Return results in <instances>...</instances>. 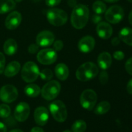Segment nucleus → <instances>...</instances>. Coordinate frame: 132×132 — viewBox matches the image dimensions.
<instances>
[{"label":"nucleus","instance_id":"aec40b11","mask_svg":"<svg viewBox=\"0 0 132 132\" xmlns=\"http://www.w3.org/2000/svg\"><path fill=\"white\" fill-rule=\"evenodd\" d=\"M4 52L8 55H12L18 50V44L13 39H9L5 42L3 45Z\"/></svg>","mask_w":132,"mask_h":132},{"label":"nucleus","instance_id":"a19ab883","mask_svg":"<svg viewBox=\"0 0 132 132\" xmlns=\"http://www.w3.org/2000/svg\"><path fill=\"white\" fill-rule=\"evenodd\" d=\"M68 4L70 6H72V7H74L75 6H76V0H68Z\"/></svg>","mask_w":132,"mask_h":132},{"label":"nucleus","instance_id":"e433bc0d","mask_svg":"<svg viewBox=\"0 0 132 132\" xmlns=\"http://www.w3.org/2000/svg\"><path fill=\"white\" fill-rule=\"evenodd\" d=\"M126 89H127V92L130 94L132 95V79L129 81L127 85V87H126Z\"/></svg>","mask_w":132,"mask_h":132},{"label":"nucleus","instance_id":"a878e982","mask_svg":"<svg viewBox=\"0 0 132 132\" xmlns=\"http://www.w3.org/2000/svg\"><path fill=\"white\" fill-rule=\"evenodd\" d=\"M92 9L96 14H103L106 10L105 3L101 1H96L92 5Z\"/></svg>","mask_w":132,"mask_h":132},{"label":"nucleus","instance_id":"a211bd4d","mask_svg":"<svg viewBox=\"0 0 132 132\" xmlns=\"http://www.w3.org/2000/svg\"><path fill=\"white\" fill-rule=\"evenodd\" d=\"M20 68V63L18 61H14L8 64V65L4 70V74L7 77H12L19 73Z\"/></svg>","mask_w":132,"mask_h":132},{"label":"nucleus","instance_id":"6e6552de","mask_svg":"<svg viewBox=\"0 0 132 132\" xmlns=\"http://www.w3.org/2000/svg\"><path fill=\"white\" fill-rule=\"evenodd\" d=\"M124 18V10L121 6L119 5H113L110 6L106 11L105 18L109 23L117 24L122 21Z\"/></svg>","mask_w":132,"mask_h":132},{"label":"nucleus","instance_id":"9d476101","mask_svg":"<svg viewBox=\"0 0 132 132\" xmlns=\"http://www.w3.org/2000/svg\"><path fill=\"white\" fill-rule=\"evenodd\" d=\"M57 53L54 49L45 48L40 50L37 55V61L41 64L48 65L53 64L57 60Z\"/></svg>","mask_w":132,"mask_h":132},{"label":"nucleus","instance_id":"ddd939ff","mask_svg":"<svg viewBox=\"0 0 132 132\" xmlns=\"http://www.w3.org/2000/svg\"><path fill=\"white\" fill-rule=\"evenodd\" d=\"M34 120L39 126H45L49 118V112L45 107H37L34 111Z\"/></svg>","mask_w":132,"mask_h":132},{"label":"nucleus","instance_id":"09e8293b","mask_svg":"<svg viewBox=\"0 0 132 132\" xmlns=\"http://www.w3.org/2000/svg\"><path fill=\"white\" fill-rule=\"evenodd\" d=\"M34 1H39V0H34Z\"/></svg>","mask_w":132,"mask_h":132},{"label":"nucleus","instance_id":"f8f14e48","mask_svg":"<svg viewBox=\"0 0 132 132\" xmlns=\"http://www.w3.org/2000/svg\"><path fill=\"white\" fill-rule=\"evenodd\" d=\"M55 40L54 34L48 30L39 32L36 37V43L39 46L46 47L52 45Z\"/></svg>","mask_w":132,"mask_h":132},{"label":"nucleus","instance_id":"cd10ccee","mask_svg":"<svg viewBox=\"0 0 132 132\" xmlns=\"http://www.w3.org/2000/svg\"><path fill=\"white\" fill-rule=\"evenodd\" d=\"M39 76L42 79L45 80V81H50L52 78L53 73L51 70L46 68L39 72Z\"/></svg>","mask_w":132,"mask_h":132},{"label":"nucleus","instance_id":"b1692460","mask_svg":"<svg viewBox=\"0 0 132 132\" xmlns=\"http://www.w3.org/2000/svg\"><path fill=\"white\" fill-rule=\"evenodd\" d=\"M110 109V104L108 101H102L99 103L95 107V114L103 115L106 113Z\"/></svg>","mask_w":132,"mask_h":132},{"label":"nucleus","instance_id":"7ed1b4c3","mask_svg":"<svg viewBox=\"0 0 132 132\" xmlns=\"http://www.w3.org/2000/svg\"><path fill=\"white\" fill-rule=\"evenodd\" d=\"M46 17L49 23L55 27L63 26L68 19L66 12L59 9H51L48 10Z\"/></svg>","mask_w":132,"mask_h":132},{"label":"nucleus","instance_id":"2eb2a0df","mask_svg":"<svg viewBox=\"0 0 132 132\" xmlns=\"http://www.w3.org/2000/svg\"><path fill=\"white\" fill-rule=\"evenodd\" d=\"M22 17L19 12L14 11L9 14L5 19V26L9 30H14L18 28L21 22Z\"/></svg>","mask_w":132,"mask_h":132},{"label":"nucleus","instance_id":"79ce46f5","mask_svg":"<svg viewBox=\"0 0 132 132\" xmlns=\"http://www.w3.org/2000/svg\"><path fill=\"white\" fill-rule=\"evenodd\" d=\"M128 21H129V23H130V24L132 25V10L130 12L128 15Z\"/></svg>","mask_w":132,"mask_h":132},{"label":"nucleus","instance_id":"dca6fc26","mask_svg":"<svg viewBox=\"0 0 132 132\" xmlns=\"http://www.w3.org/2000/svg\"><path fill=\"white\" fill-rule=\"evenodd\" d=\"M96 32L101 38L107 39L112 36L113 34V28L109 23L102 21L97 24Z\"/></svg>","mask_w":132,"mask_h":132},{"label":"nucleus","instance_id":"de8ad7c7","mask_svg":"<svg viewBox=\"0 0 132 132\" xmlns=\"http://www.w3.org/2000/svg\"><path fill=\"white\" fill-rule=\"evenodd\" d=\"M128 1H130V3H132V0H128Z\"/></svg>","mask_w":132,"mask_h":132},{"label":"nucleus","instance_id":"1a4fd4ad","mask_svg":"<svg viewBox=\"0 0 132 132\" xmlns=\"http://www.w3.org/2000/svg\"><path fill=\"white\" fill-rule=\"evenodd\" d=\"M18 97V90L13 85H5L0 89V99L4 103H12L16 100Z\"/></svg>","mask_w":132,"mask_h":132},{"label":"nucleus","instance_id":"4be33fe9","mask_svg":"<svg viewBox=\"0 0 132 132\" xmlns=\"http://www.w3.org/2000/svg\"><path fill=\"white\" fill-rule=\"evenodd\" d=\"M14 0H0V14H3L11 11L15 8Z\"/></svg>","mask_w":132,"mask_h":132},{"label":"nucleus","instance_id":"72a5a7b5","mask_svg":"<svg viewBox=\"0 0 132 132\" xmlns=\"http://www.w3.org/2000/svg\"><path fill=\"white\" fill-rule=\"evenodd\" d=\"M113 56L116 60L121 61L125 58V54L123 52L119 50V51H116L113 53Z\"/></svg>","mask_w":132,"mask_h":132},{"label":"nucleus","instance_id":"58836bf2","mask_svg":"<svg viewBox=\"0 0 132 132\" xmlns=\"http://www.w3.org/2000/svg\"><path fill=\"white\" fill-rule=\"evenodd\" d=\"M7 131V128L3 122H0V132H6Z\"/></svg>","mask_w":132,"mask_h":132},{"label":"nucleus","instance_id":"c03bdc74","mask_svg":"<svg viewBox=\"0 0 132 132\" xmlns=\"http://www.w3.org/2000/svg\"><path fill=\"white\" fill-rule=\"evenodd\" d=\"M10 132H23V131L21 130H11Z\"/></svg>","mask_w":132,"mask_h":132},{"label":"nucleus","instance_id":"ea45409f","mask_svg":"<svg viewBox=\"0 0 132 132\" xmlns=\"http://www.w3.org/2000/svg\"><path fill=\"white\" fill-rule=\"evenodd\" d=\"M30 132H44L43 130L40 127H34Z\"/></svg>","mask_w":132,"mask_h":132},{"label":"nucleus","instance_id":"f3484780","mask_svg":"<svg viewBox=\"0 0 132 132\" xmlns=\"http://www.w3.org/2000/svg\"><path fill=\"white\" fill-rule=\"evenodd\" d=\"M112 63V58L108 52H104L99 54L97 58L98 66L103 70H106L110 67Z\"/></svg>","mask_w":132,"mask_h":132},{"label":"nucleus","instance_id":"0eeeda50","mask_svg":"<svg viewBox=\"0 0 132 132\" xmlns=\"http://www.w3.org/2000/svg\"><path fill=\"white\" fill-rule=\"evenodd\" d=\"M97 101V95L94 90L87 89L82 92L80 97V103L82 108L87 110H92Z\"/></svg>","mask_w":132,"mask_h":132},{"label":"nucleus","instance_id":"c756f323","mask_svg":"<svg viewBox=\"0 0 132 132\" xmlns=\"http://www.w3.org/2000/svg\"><path fill=\"white\" fill-rule=\"evenodd\" d=\"M53 47L54 50L55 52H59L63 49V43L61 40H57L53 44Z\"/></svg>","mask_w":132,"mask_h":132},{"label":"nucleus","instance_id":"c85d7f7f","mask_svg":"<svg viewBox=\"0 0 132 132\" xmlns=\"http://www.w3.org/2000/svg\"><path fill=\"white\" fill-rule=\"evenodd\" d=\"M99 81L103 85H106L108 81V73L105 70H103L99 76Z\"/></svg>","mask_w":132,"mask_h":132},{"label":"nucleus","instance_id":"20e7f679","mask_svg":"<svg viewBox=\"0 0 132 132\" xmlns=\"http://www.w3.org/2000/svg\"><path fill=\"white\" fill-rule=\"evenodd\" d=\"M39 70L35 63L27 62L22 68L21 77L26 82H32L39 76Z\"/></svg>","mask_w":132,"mask_h":132},{"label":"nucleus","instance_id":"4468645a","mask_svg":"<svg viewBox=\"0 0 132 132\" xmlns=\"http://www.w3.org/2000/svg\"><path fill=\"white\" fill-rule=\"evenodd\" d=\"M95 41L93 37L90 36H84L79 41V50L83 53L90 52L95 47Z\"/></svg>","mask_w":132,"mask_h":132},{"label":"nucleus","instance_id":"423d86ee","mask_svg":"<svg viewBox=\"0 0 132 132\" xmlns=\"http://www.w3.org/2000/svg\"><path fill=\"white\" fill-rule=\"evenodd\" d=\"M61 91V85L57 81H50L45 84L41 90L43 98L47 101L55 99Z\"/></svg>","mask_w":132,"mask_h":132},{"label":"nucleus","instance_id":"5701e85b","mask_svg":"<svg viewBox=\"0 0 132 132\" xmlns=\"http://www.w3.org/2000/svg\"><path fill=\"white\" fill-rule=\"evenodd\" d=\"M41 90L38 85H35V84H30L26 86L24 91L27 96L30 97H36L40 94Z\"/></svg>","mask_w":132,"mask_h":132},{"label":"nucleus","instance_id":"a18cd8bd","mask_svg":"<svg viewBox=\"0 0 132 132\" xmlns=\"http://www.w3.org/2000/svg\"><path fill=\"white\" fill-rule=\"evenodd\" d=\"M15 1H16L17 2H21V1H23V0H15Z\"/></svg>","mask_w":132,"mask_h":132},{"label":"nucleus","instance_id":"bb28decb","mask_svg":"<svg viewBox=\"0 0 132 132\" xmlns=\"http://www.w3.org/2000/svg\"><path fill=\"white\" fill-rule=\"evenodd\" d=\"M10 112L11 110L7 104H3L0 105V117L7 118L10 115Z\"/></svg>","mask_w":132,"mask_h":132},{"label":"nucleus","instance_id":"37998d69","mask_svg":"<svg viewBox=\"0 0 132 132\" xmlns=\"http://www.w3.org/2000/svg\"><path fill=\"white\" fill-rule=\"evenodd\" d=\"M104 1L107 3H116V2H117L119 0H104Z\"/></svg>","mask_w":132,"mask_h":132},{"label":"nucleus","instance_id":"2f4dec72","mask_svg":"<svg viewBox=\"0 0 132 132\" xmlns=\"http://www.w3.org/2000/svg\"><path fill=\"white\" fill-rule=\"evenodd\" d=\"M125 68L126 70L129 74L132 76V57L128 59L127 61L125 63Z\"/></svg>","mask_w":132,"mask_h":132},{"label":"nucleus","instance_id":"473e14b6","mask_svg":"<svg viewBox=\"0 0 132 132\" xmlns=\"http://www.w3.org/2000/svg\"><path fill=\"white\" fill-rule=\"evenodd\" d=\"M39 46L37 45V43L36 44H31L29 46H28V52L30 53V54H36L38 52L39 50Z\"/></svg>","mask_w":132,"mask_h":132},{"label":"nucleus","instance_id":"6ab92c4d","mask_svg":"<svg viewBox=\"0 0 132 132\" xmlns=\"http://www.w3.org/2000/svg\"><path fill=\"white\" fill-rule=\"evenodd\" d=\"M55 73L56 77L61 81H65L69 76V69L64 63L57 64L55 68Z\"/></svg>","mask_w":132,"mask_h":132},{"label":"nucleus","instance_id":"f257e3e1","mask_svg":"<svg viewBox=\"0 0 132 132\" xmlns=\"http://www.w3.org/2000/svg\"><path fill=\"white\" fill-rule=\"evenodd\" d=\"M89 9L87 6L82 4L73 7L71 15V23L76 29H81L87 24L89 18Z\"/></svg>","mask_w":132,"mask_h":132},{"label":"nucleus","instance_id":"f704fd0d","mask_svg":"<svg viewBox=\"0 0 132 132\" xmlns=\"http://www.w3.org/2000/svg\"><path fill=\"white\" fill-rule=\"evenodd\" d=\"M61 0H46L45 2L47 6H55L59 5Z\"/></svg>","mask_w":132,"mask_h":132},{"label":"nucleus","instance_id":"393cba45","mask_svg":"<svg viewBox=\"0 0 132 132\" xmlns=\"http://www.w3.org/2000/svg\"><path fill=\"white\" fill-rule=\"evenodd\" d=\"M86 128V123L83 120H77L72 125V130L73 132H85Z\"/></svg>","mask_w":132,"mask_h":132},{"label":"nucleus","instance_id":"4c0bfd02","mask_svg":"<svg viewBox=\"0 0 132 132\" xmlns=\"http://www.w3.org/2000/svg\"><path fill=\"white\" fill-rule=\"evenodd\" d=\"M121 42V39H119V37H114L113 39L112 40V44L113 46H117Z\"/></svg>","mask_w":132,"mask_h":132},{"label":"nucleus","instance_id":"9b49d317","mask_svg":"<svg viewBox=\"0 0 132 132\" xmlns=\"http://www.w3.org/2000/svg\"><path fill=\"white\" fill-rule=\"evenodd\" d=\"M30 113V108L27 103L21 102L15 107L14 117L19 122H24L28 119Z\"/></svg>","mask_w":132,"mask_h":132},{"label":"nucleus","instance_id":"49530a36","mask_svg":"<svg viewBox=\"0 0 132 132\" xmlns=\"http://www.w3.org/2000/svg\"><path fill=\"white\" fill-rule=\"evenodd\" d=\"M63 132H71L70 131H69V130H65V131H63Z\"/></svg>","mask_w":132,"mask_h":132},{"label":"nucleus","instance_id":"39448f33","mask_svg":"<svg viewBox=\"0 0 132 132\" xmlns=\"http://www.w3.org/2000/svg\"><path fill=\"white\" fill-rule=\"evenodd\" d=\"M50 111L53 118L56 121L63 122L67 118V110L63 101L56 100L50 105Z\"/></svg>","mask_w":132,"mask_h":132},{"label":"nucleus","instance_id":"7c9ffc66","mask_svg":"<svg viewBox=\"0 0 132 132\" xmlns=\"http://www.w3.org/2000/svg\"><path fill=\"white\" fill-rule=\"evenodd\" d=\"M5 67V57L3 54L0 52V74L4 72Z\"/></svg>","mask_w":132,"mask_h":132},{"label":"nucleus","instance_id":"f03ea898","mask_svg":"<svg viewBox=\"0 0 132 132\" xmlns=\"http://www.w3.org/2000/svg\"><path fill=\"white\" fill-rule=\"evenodd\" d=\"M99 73L97 66L92 62H86L80 66L76 71V77L79 81L86 82L92 79Z\"/></svg>","mask_w":132,"mask_h":132},{"label":"nucleus","instance_id":"c9c22d12","mask_svg":"<svg viewBox=\"0 0 132 132\" xmlns=\"http://www.w3.org/2000/svg\"><path fill=\"white\" fill-rule=\"evenodd\" d=\"M99 15V14H95V15H93L92 21L94 23H99L101 21L102 18Z\"/></svg>","mask_w":132,"mask_h":132},{"label":"nucleus","instance_id":"412c9836","mask_svg":"<svg viewBox=\"0 0 132 132\" xmlns=\"http://www.w3.org/2000/svg\"><path fill=\"white\" fill-rule=\"evenodd\" d=\"M119 37L126 45L132 46V28L128 27L122 28L119 33Z\"/></svg>","mask_w":132,"mask_h":132}]
</instances>
